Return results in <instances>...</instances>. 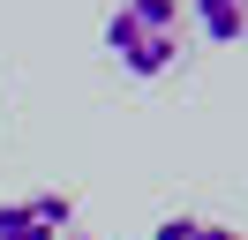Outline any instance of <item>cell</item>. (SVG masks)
<instances>
[{"label": "cell", "instance_id": "1", "mask_svg": "<svg viewBox=\"0 0 248 240\" xmlns=\"http://www.w3.org/2000/svg\"><path fill=\"white\" fill-rule=\"evenodd\" d=\"M188 53V8L181 0H113L106 15V60L136 83L173 75Z\"/></svg>", "mask_w": 248, "mask_h": 240}, {"label": "cell", "instance_id": "2", "mask_svg": "<svg viewBox=\"0 0 248 240\" xmlns=\"http://www.w3.org/2000/svg\"><path fill=\"white\" fill-rule=\"evenodd\" d=\"M76 225V195L68 188H31L0 203V240H68Z\"/></svg>", "mask_w": 248, "mask_h": 240}, {"label": "cell", "instance_id": "3", "mask_svg": "<svg viewBox=\"0 0 248 240\" xmlns=\"http://www.w3.org/2000/svg\"><path fill=\"white\" fill-rule=\"evenodd\" d=\"M188 30H203L211 45H248V0H181Z\"/></svg>", "mask_w": 248, "mask_h": 240}, {"label": "cell", "instance_id": "4", "mask_svg": "<svg viewBox=\"0 0 248 240\" xmlns=\"http://www.w3.org/2000/svg\"><path fill=\"white\" fill-rule=\"evenodd\" d=\"M151 240H248V233H233V225H218V218H196V210H173V218L151 225Z\"/></svg>", "mask_w": 248, "mask_h": 240}, {"label": "cell", "instance_id": "5", "mask_svg": "<svg viewBox=\"0 0 248 240\" xmlns=\"http://www.w3.org/2000/svg\"><path fill=\"white\" fill-rule=\"evenodd\" d=\"M68 240H98V233H68Z\"/></svg>", "mask_w": 248, "mask_h": 240}]
</instances>
